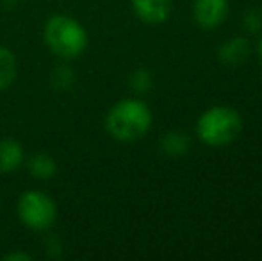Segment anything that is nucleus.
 I'll return each mask as SVG.
<instances>
[{
  "mask_svg": "<svg viewBox=\"0 0 262 261\" xmlns=\"http://www.w3.org/2000/svg\"><path fill=\"white\" fill-rule=\"evenodd\" d=\"M243 131V116L230 106H210L196 120V136L204 145L220 149L237 139Z\"/></svg>",
  "mask_w": 262,
  "mask_h": 261,
  "instance_id": "7ed1b4c3",
  "label": "nucleus"
},
{
  "mask_svg": "<svg viewBox=\"0 0 262 261\" xmlns=\"http://www.w3.org/2000/svg\"><path fill=\"white\" fill-rule=\"evenodd\" d=\"M43 42L57 59L73 61L86 52L90 34L77 18L55 13L43 25Z\"/></svg>",
  "mask_w": 262,
  "mask_h": 261,
  "instance_id": "f03ea898",
  "label": "nucleus"
},
{
  "mask_svg": "<svg viewBox=\"0 0 262 261\" xmlns=\"http://www.w3.org/2000/svg\"><path fill=\"white\" fill-rule=\"evenodd\" d=\"M4 259L6 261H31L32 256L29 252H21V251H13L4 254Z\"/></svg>",
  "mask_w": 262,
  "mask_h": 261,
  "instance_id": "2eb2a0df",
  "label": "nucleus"
},
{
  "mask_svg": "<svg viewBox=\"0 0 262 261\" xmlns=\"http://www.w3.org/2000/svg\"><path fill=\"white\" fill-rule=\"evenodd\" d=\"M130 6L138 20L148 25L164 24L171 14V0H130Z\"/></svg>",
  "mask_w": 262,
  "mask_h": 261,
  "instance_id": "423d86ee",
  "label": "nucleus"
},
{
  "mask_svg": "<svg viewBox=\"0 0 262 261\" xmlns=\"http://www.w3.org/2000/svg\"><path fill=\"white\" fill-rule=\"evenodd\" d=\"M24 165H27V170L31 174V177L38 179V181H50V179L55 177V174L59 170L55 157L47 152L32 154L29 159H25Z\"/></svg>",
  "mask_w": 262,
  "mask_h": 261,
  "instance_id": "1a4fd4ad",
  "label": "nucleus"
},
{
  "mask_svg": "<svg viewBox=\"0 0 262 261\" xmlns=\"http://www.w3.org/2000/svg\"><path fill=\"white\" fill-rule=\"evenodd\" d=\"M250 54V42L243 36L230 38L217 49V59L225 66H237L245 63Z\"/></svg>",
  "mask_w": 262,
  "mask_h": 261,
  "instance_id": "6e6552de",
  "label": "nucleus"
},
{
  "mask_svg": "<svg viewBox=\"0 0 262 261\" xmlns=\"http://www.w3.org/2000/svg\"><path fill=\"white\" fill-rule=\"evenodd\" d=\"M24 163V145L14 138H0V175L13 174Z\"/></svg>",
  "mask_w": 262,
  "mask_h": 261,
  "instance_id": "0eeeda50",
  "label": "nucleus"
},
{
  "mask_svg": "<svg viewBox=\"0 0 262 261\" xmlns=\"http://www.w3.org/2000/svg\"><path fill=\"white\" fill-rule=\"evenodd\" d=\"M18 77V57L9 47L0 45V91L14 84Z\"/></svg>",
  "mask_w": 262,
  "mask_h": 261,
  "instance_id": "9d476101",
  "label": "nucleus"
},
{
  "mask_svg": "<svg viewBox=\"0 0 262 261\" xmlns=\"http://www.w3.org/2000/svg\"><path fill=\"white\" fill-rule=\"evenodd\" d=\"M57 202L41 190H27L16 200L18 220L34 233L49 231L57 222Z\"/></svg>",
  "mask_w": 262,
  "mask_h": 261,
  "instance_id": "20e7f679",
  "label": "nucleus"
},
{
  "mask_svg": "<svg viewBox=\"0 0 262 261\" xmlns=\"http://www.w3.org/2000/svg\"><path fill=\"white\" fill-rule=\"evenodd\" d=\"M154 124V113L145 101L127 97L111 106L104 126L111 138L121 143H132L145 138Z\"/></svg>",
  "mask_w": 262,
  "mask_h": 261,
  "instance_id": "f257e3e1",
  "label": "nucleus"
},
{
  "mask_svg": "<svg viewBox=\"0 0 262 261\" xmlns=\"http://www.w3.org/2000/svg\"><path fill=\"white\" fill-rule=\"evenodd\" d=\"M228 0H193V20L202 29H216L227 20Z\"/></svg>",
  "mask_w": 262,
  "mask_h": 261,
  "instance_id": "39448f33",
  "label": "nucleus"
},
{
  "mask_svg": "<svg viewBox=\"0 0 262 261\" xmlns=\"http://www.w3.org/2000/svg\"><path fill=\"white\" fill-rule=\"evenodd\" d=\"M257 57H259V61L262 65V38L259 39V43H257Z\"/></svg>",
  "mask_w": 262,
  "mask_h": 261,
  "instance_id": "dca6fc26",
  "label": "nucleus"
},
{
  "mask_svg": "<svg viewBox=\"0 0 262 261\" xmlns=\"http://www.w3.org/2000/svg\"><path fill=\"white\" fill-rule=\"evenodd\" d=\"M162 154L171 157H179L189 150V136L182 131H169L159 142Z\"/></svg>",
  "mask_w": 262,
  "mask_h": 261,
  "instance_id": "9b49d317",
  "label": "nucleus"
},
{
  "mask_svg": "<svg viewBox=\"0 0 262 261\" xmlns=\"http://www.w3.org/2000/svg\"><path fill=\"white\" fill-rule=\"evenodd\" d=\"M154 81H152V73L145 68L136 70L130 75V88L136 93H146V91L152 88Z\"/></svg>",
  "mask_w": 262,
  "mask_h": 261,
  "instance_id": "f8f14e48",
  "label": "nucleus"
},
{
  "mask_svg": "<svg viewBox=\"0 0 262 261\" xmlns=\"http://www.w3.org/2000/svg\"><path fill=\"white\" fill-rule=\"evenodd\" d=\"M52 81L57 90H68V88L75 83V73L70 68H66V66H59V68H55Z\"/></svg>",
  "mask_w": 262,
  "mask_h": 261,
  "instance_id": "4468645a",
  "label": "nucleus"
},
{
  "mask_svg": "<svg viewBox=\"0 0 262 261\" xmlns=\"http://www.w3.org/2000/svg\"><path fill=\"white\" fill-rule=\"evenodd\" d=\"M243 29L250 34H259L262 32V11L260 9H248L243 14Z\"/></svg>",
  "mask_w": 262,
  "mask_h": 261,
  "instance_id": "ddd939ff",
  "label": "nucleus"
}]
</instances>
